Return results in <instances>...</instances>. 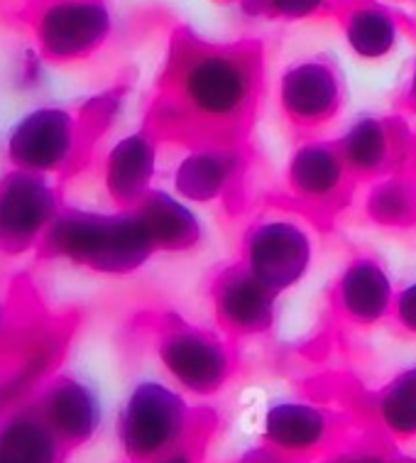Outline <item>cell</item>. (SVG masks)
Listing matches in <instances>:
<instances>
[{
    "label": "cell",
    "mask_w": 416,
    "mask_h": 463,
    "mask_svg": "<svg viewBox=\"0 0 416 463\" xmlns=\"http://www.w3.org/2000/svg\"><path fill=\"white\" fill-rule=\"evenodd\" d=\"M264 54L260 43L206 44L189 34L171 43L143 123L164 145L199 147L253 145L264 103Z\"/></svg>",
    "instance_id": "6da1fadb"
},
{
    "label": "cell",
    "mask_w": 416,
    "mask_h": 463,
    "mask_svg": "<svg viewBox=\"0 0 416 463\" xmlns=\"http://www.w3.org/2000/svg\"><path fill=\"white\" fill-rule=\"evenodd\" d=\"M128 89L130 84L123 79L74 109L40 106L25 113L3 140L8 167L47 175L67 184L94 162L98 145L125 103Z\"/></svg>",
    "instance_id": "7a4b0ae2"
},
{
    "label": "cell",
    "mask_w": 416,
    "mask_h": 463,
    "mask_svg": "<svg viewBox=\"0 0 416 463\" xmlns=\"http://www.w3.org/2000/svg\"><path fill=\"white\" fill-rule=\"evenodd\" d=\"M133 329L150 345L171 383L191 397H216L243 368V345L216 326L196 324L167 307L137 312Z\"/></svg>",
    "instance_id": "3957f363"
},
{
    "label": "cell",
    "mask_w": 416,
    "mask_h": 463,
    "mask_svg": "<svg viewBox=\"0 0 416 463\" xmlns=\"http://www.w3.org/2000/svg\"><path fill=\"white\" fill-rule=\"evenodd\" d=\"M34 255L40 260H61L98 275L125 278L144 268L157 250L135 211L64 206Z\"/></svg>",
    "instance_id": "277c9868"
},
{
    "label": "cell",
    "mask_w": 416,
    "mask_h": 463,
    "mask_svg": "<svg viewBox=\"0 0 416 463\" xmlns=\"http://www.w3.org/2000/svg\"><path fill=\"white\" fill-rule=\"evenodd\" d=\"M187 392L162 380H140L130 390L116 421L120 454L128 463H153L206 431H218L221 417L211 407L191 404Z\"/></svg>",
    "instance_id": "5b68a950"
},
{
    "label": "cell",
    "mask_w": 416,
    "mask_h": 463,
    "mask_svg": "<svg viewBox=\"0 0 416 463\" xmlns=\"http://www.w3.org/2000/svg\"><path fill=\"white\" fill-rule=\"evenodd\" d=\"M357 179L340 152L338 140H299L284 169V186L270 206L294 219L309 221L319 231H331L350 209Z\"/></svg>",
    "instance_id": "8992f818"
},
{
    "label": "cell",
    "mask_w": 416,
    "mask_h": 463,
    "mask_svg": "<svg viewBox=\"0 0 416 463\" xmlns=\"http://www.w3.org/2000/svg\"><path fill=\"white\" fill-rule=\"evenodd\" d=\"M10 23L30 37L50 67L94 60L113 34L108 0H20Z\"/></svg>",
    "instance_id": "52a82bcc"
},
{
    "label": "cell",
    "mask_w": 416,
    "mask_h": 463,
    "mask_svg": "<svg viewBox=\"0 0 416 463\" xmlns=\"http://www.w3.org/2000/svg\"><path fill=\"white\" fill-rule=\"evenodd\" d=\"M357 430L356 417L331 400H280L264 412L260 447L287 463H316Z\"/></svg>",
    "instance_id": "ba28073f"
},
{
    "label": "cell",
    "mask_w": 416,
    "mask_h": 463,
    "mask_svg": "<svg viewBox=\"0 0 416 463\" xmlns=\"http://www.w3.org/2000/svg\"><path fill=\"white\" fill-rule=\"evenodd\" d=\"M60 179L8 167L0 175V255L34 253L64 209Z\"/></svg>",
    "instance_id": "9c48e42d"
},
{
    "label": "cell",
    "mask_w": 416,
    "mask_h": 463,
    "mask_svg": "<svg viewBox=\"0 0 416 463\" xmlns=\"http://www.w3.org/2000/svg\"><path fill=\"white\" fill-rule=\"evenodd\" d=\"M346 106V81L328 57L294 61L282 74L277 91L280 118L294 140L319 137Z\"/></svg>",
    "instance_id": "30bf717a"
},
{
    "label": "cell",
    "mask_w": 416,
    "mask_h": 463,
    "mask_svg": "<svg viewBox=\"0 0 416 463\" xmlns=\"http://www.w3.org/2000/svg\"><path fill=\"white\" fill-rule=\"evenodd\" d=\"M238 260L280 297L306 278L314 260V243L294 216L280 211V216L255 219L245 228Z\"/></svg>",
    "instance_id": "8fae6325"
},
{
    "label": "cell",
    "mask_w": 416,
    "mask_h": 463,
    "mask_svg": "<svg viewBox=\"0 0 416 463\" xmlns=\"http://www.w3.org/2000/svg\"><path fill=\"white\" fill-rule=\"evenodd\" d=\"M253 167L255 145L189 150L174 169V189L187 202L208 203L228 216H240L250 203Z\"/></svg>",
    "instance_id": "7c38bea8"
},
{
    "label": "cell",
    "mask_w": 416,
    "mask_h": 463,
    "mask_svg": "<svg viewBox=\"0 0 416 463\" xmlns=\"http://www.w3.org/2000/svg\"><path fill=\"white\" fill-rule=\"evenodd\" d=\"M213 324L238 345L270 336L277 319V295L236 258L206 279Z\"/></svg>",
    "instance_id": "4fadbf2b"
},
{
    "label": "cell",
    "mask_w": 416,
    "mask_h": 463,
    "mask_svg": "<svg viewBox=\"0 0 416 463\" xmlns=\"http://www.w3.org/2000/svg\"><path fill=\"white\" fill-rule=\"evenodd\" d=\"M394 292L383 258L370 250H356L333 278L326 295V312L333 329L367 331L387 324Z\"/></svg>",
    "instance_id": "5bb4252c"
},
{
    "label": "cell",
    "mask_w": 416,
    "mask_h": 463,
    "mask_svg": "<svg viewBox=\"0 0 416 463\" xmlns=\"http://www.w3.org/2000/svg\"><path fill=\"white\" fill-rule=\"evenodd\" d=\"M416 130L402 113L397 116H365L338 137L340 152L348 162L357 184L404 172L411 160Z\"/></svg>",
    "instance_id": "9a60e30c"
},
{
    "label": "cell",
    "mask_w": 416,
    "mask_h": 463,
    "mask_svg": "<svg viewBox=\"0 0 416 463\" xmlns=\"http://www.w3.org/2000/svg\"><path fill=\"white\" fill-rule=\"evenodd\" d=\"M331 402L346 407L360 427L373 430L397 447L416 441V365H409L377 388H340Z\"/></svg>",
    "instance_id": "2e32d148"
},
{
    "label": "cell",
    "mask_w": 416,
    "mask_h": 463,
    "mask_svg": "<svg viewBox=\"0 0 416 463\" xmlns=\"http://www.w3.org/2000/svg\"><path fill=\"white\" fill-rule=\"evenodd\" d=\"M32 404L69 454L91 444L101 431V397L91 383L74 373L51 375L32 395Z\"/></svg>",
    "instance_id": "e0dca14e"
},
{
    "label": "cell",
    "mask_w": 416,
    "mask_h": 463,
    "mask_svg": "<svg viewBox=\"0 0 416 463\" xmlns=\"http://www.w3.org/2000/svg\"><path fill=\"white\" fill-rule=\"evenodd\" d=\"M162 143L144 126L113 145L103 160V189L113 209L130 211L154 189Z\"/></svg>",
    "instance_id": "ac0fdd59"
},
{
    "label": "cell",
    "mask_w": 416,
    "mask_h": 463,
    "mask_svg": "<svg viewBox=\"0 0 416 463\" xmlns=\"http://www.w3.org/2000/svg\"><path fill=\"white\" fill-rule=\"evenodd\" d=\"M130 211H135L157 253H189L204 243V226L194 211L164 189L154 186Z\"/></svg>",
    "instance_id": "d6986e66"
},
{
    "label": "cell",
    "mask_w": 416,
    "mask_h": 463,
    "mask_svg": "<svg viewBox=\"0 0 416 463\" xmlns=\"http://www.w3.org/2000/svg\"><path fill=\"white\" fill-rule=\"evenodd\" d=\"M69 458L71 454L40 417L32 397L0 414V463H67Z\"/></svg>",
    "instance_id": "ffe728a7"
},
{
    "label": "cell",
    "mask_w": 416,
    "mask_h": 463,
    "mask_svg": "<svg viewBox=\"0 0 416 463\" xmlns=\"http://www.w3.org/2000/svg\"><path fill=\"white\" fill-rule=\"evenodd\" d=\"M360 211L370 226L392 233H416V177L394 172L367 184Z\"/></svg>",
    "instance_id": "44dd1931"
},
{
    "label": "cell",
    "mask_w": 416,
    "mask_h": 463,
    "mask_svg": "<svg viewBox=\"0 0 416 463\" xmlns=\"http://www.w3.org/2000/svg\"><path fill=\"white\" fill-rule=\"evenodd\" d=\"M340 27L350 50L363 60H383L400 40L397 17L373 0L350 3L340 13Z\"/></svg>",
    "instance_id": "7402d4cb"
},
{
    "label": "cell",
    "mask_w": 416,
    "mask_h": 463,
    "mask_svg": "<svg viewBox=\"0 0 416 463\" xmlns=\"http://www.w3.org/2000/svg\"><path fill=\"white\" fill-rule=\"evenodd\" d=\"M50 309L30 287H0V351H5L17 338L32 329Z\"/></svg>",
    "instance_id": "603a6c76"
},
{
    "label": "cell",
    "mask_w": 416,
    "mask_h": 463,
    "mask_svg": "<svg viewBox=\"0 0 416 463\" xmlns=\"http://www.w3.org/2000/svg\"><path fill=\"white\" fill-rule=\"evenodd\" d=\"M316 463H416V458L409 456L404 447H397L373 430L360 427L343 447Z\"/></svg>",
    "instance_id": "cb8c5ba5"
},
{
    "label": "cell",
    "mask_w": 416,
    "mask_h": 463,
    "mask_svg": "<svg viewBox=\"0 0 416 463\" xmlns=\"http://www.w3.org/2000/svg\"><path fill=\"white\" fill-rule=\"evenodd\" d=\"M253 15L277 17V20H304L321 13L328 0H243Z\"/></svg>",
    "instance_id": "d4e9b609"
},
{
    "label": "cell",
    "mask_w": 416,
    "mask_h": 463,
    "mask_svg": "<svg viewBox=\"0 0 416 463\" xmlns=\"http://www.w3.org/2000/svg\"><path fill=\"white\" fill-rule=\"evenodd\" d=\"M387 324L400 338L416 341V282H409L394 292V304Z\"/></svg>",
    "instance_id": "484cf974"
},
{
    "label": "cell",
    "mask_w": 416,
    "mask_h": 463,
    "mask_svg": "<svg viewBox=\"0 0 416 463\" xmlns=\"http://www.w3.org/2000/svg\"><path fill=\"white\" fill-rule=\"evenodd\" d=\"M213 439H216V431H206L201 437H196L194 441H189L181 449H177V451H171L164 458H157L153 463H206V456H208Z\"/></svg>",
    "instance_id": "4316f807"
},
{
    "label": "cell",
    "mask_w": 416,
    "mask_h": 463,
    "mask_svg": "<svg viewBox=\"0 0 416 463\" xmlns=\"http://www.w3.org/2000/svg\"><path fill=\"white\" fill-rule=\"evenodd\" d=\"M397 110H400L402 116H416V64L411 69V76H409V81L404 84L400 93V101H397Z\"/></svg>",
    "instance_id": "83f0119b"
}]
</instances>
